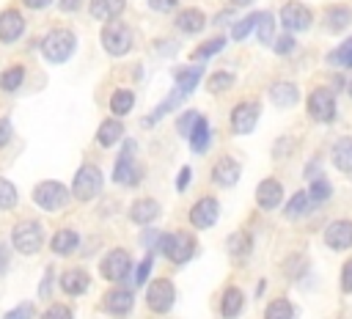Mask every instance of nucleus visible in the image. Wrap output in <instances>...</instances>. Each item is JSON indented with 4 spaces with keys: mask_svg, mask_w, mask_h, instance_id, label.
<instances>
[{
    "mask_svg": "<svg viewBox=\"0 0 352 319\" xmlns=\"http://www.w3.org/2000/svg\"><path fill=\"white\" fill-rule=\"evenodd\" d=\"M33 201H36V206H41L44 212H58V209H63V206L69 204V190H66L60 182L47 179V182H38V184L33 187Z\"/></svg>",
    "mask_w": 352,
    "mask_h": 319,
    "instance_id": "nucleus-3",
    "label": "nucleus"
},
{
    "mask_svg": "<svg viewBox=\"0 0 352 319\" xmlns=\"http://www.w3.org/2000/svg\"><path fill=\"white\" fill-rule=\"evenodd\" d=\"M121 135H124V124H121L118 118H107V121H102L99 129H96V143L107 148V146L118 143Z\"/></svg>",
    "mask_w": 352,
    "mask_h": 319,
    "instance_id": "nucleus-22",
    "label": "nucleus"
},
{
    "mask_svg": "<svg viewBox=\"0 0 352 319\" xmlns=\"http://www.w3.org/2000/svg\"><path fill=\"white\" fill-rule=\"evenodd\" d=\"M308 201H311L308 192H294V195L289 198V204H286V214H289V217H297L300 212L308 209Z\"/></svg>",
    "mask_w": 352,
    "mask_h": 319,
    "instance_id": "nucleus-40",
    "label": "nucleus"
},
{
    "mask_svg": "<svg viewBox=\"0 0 352 319\" xmlns=\"http://www.w3.org/2000/svg\"><path fill=\"white\" fill-rule=\"evenodd\" d=\"M151 264H154V256L148 253V256H146V258L138 264V272H135V280H138V283H143V280L148 278V272H151Z\"/></svg>",
    "mask_w": 352,
    "mask_h": 319,
    "instance_id": "nucleus-48",
    "label": "nucleus"
},
{
    "mask_svg": "<svg viewBox=\"0 0 352 319\" xmlns=\"http://www.w3.org/2000/svg\"><path fill=\"white\" fill-rule=\"evenodd\" d=\"M349 22H352V11H349L346 6H330V8L324 11V28L333 30V33L349 28Z\"/></svg>",
    "mask_w": 352,
    "mask_h": 319,
    "instance_id": "nucleus-23",
    "label": "nucleus"
},
{
    "mask_svg": "<svg viewBox=\"0 0 352 319\" xmlns=\"http://www.w3.org/2000/svg\"><path fill=\"white\" fill-rule=\"evenodd\" d=\"M11 242H14V248H16L19 253H25V256L36 253V250L41 248V242H44V228H41V223H36V220H22V223H16V226H14V234H11Z\"/></svg>",
    "mask_w": 352,
    "mask_h": 319,
    "instance_id": "nucleus-5",
    "label": "nucleus"
},
{
    "mask_svg": "<svg viewBox=\"0 0 352 319\" xmlns=\"http://www.w3.org/2000/svg\"><path fill=\"white\" fill-rule=\"evenodd\" d=\"M102 44H104V50L110 52V55H126L129 52V47H132V30H129V25H124V22H118V19H110L104 28H102Z\"/></svg>",
    "mask_w": 352,
    "mask_h": 319,
    "instance_id": "nucleus-6",
    "label": "nucleus"
},
{
    "mask_svg": "<svg viewBox=\"0 0 352 319\" xmlns=\"http://www.w3.org/2000/svg\"><path fill=\"white\" fill-rule=\"evenodd\" d=\"M25 33V19L16 8H6L0 14V41L3 44H14L19 36Z\"/></svg>",
    "mask_w": 352,
    "mask_h": 319,
    "instance_id": "nucleus-15",
    "label": "nucleus"
},
{
    "mask_svg": "<svg viewBox=\"0 0 352 319\" xmlns=\"http://www.w3.org/2000/svg\"><path fill=\"white\" fill-rule=\"evenodd\" d=\"M132 104H135V94L126 91V88H118V91L110 96V110H113V116H126V113L132 110Z\"/></svg>",
    "mask_w": 352,
    "mask_h": 319,
    "instance_id": "nucleus-32",
    "label": "nucleus"
},
{
    "mask_svg": "<svg viewBox=\"0 0 352 319\" xmlns=\"http://www.w3.org/2000/svg\"><path fill=\"white\" fill-rule=\"evenodd\" d=\"M135 305V294L132 289H124V286H116L104 294V308L113 314V316H126Z\"/></svg>",
    "mask_w": 352,
    "mask_h": 319,
    "instance_id": "nucleus-16",
    "label": "nucleus"
},
{
    "mask_svg": "<svg viewBox=\"0 0 352 319\" xmlns=\"http://www.w3.org/2000/svg\"><path fill=\"white\" fill-rule=\"evenodd\" d=\"M228 253L234 258H245L250 253V234L248 231H236L231 239H228Z\"/></svg>",
    "mask_w": 352,
    "mask_h": 319,
    "instance_id": "nucleus-35",
    "label": "nucleus"
},
{
    "mask_svg": "<svg viewBox=\"0 0 352 319\" xmlns=\"http://www.w3.org/2000/svg\"><path fill=\"white\" fill-rule=\"evenodd\" d=\"M33 314H36V311H33V302H19V305L11 308L3 319H33Z\"/></svg>",
    "mask_w": 352,
    "mask_h": 319,
    "instance_id": "nucleus-45",
    "label": "nucleus"
},
{
    "mask_svg": "<svg viewBox=\"0 0 352 319\" xmlns=\"http://www.w3.org/2000/svg\"><path fill=\"white\" fill-rule=\"evenodd\" d=\"M242 305H245L242 292H239L236 286H228V289L223 292V300H220V314H223L226 319H234L236 314H242Z\"/></svg>",
    "mask_w": 352,
    "mask_h": 319,
    "instance_id": "nucleus-26",
    "label": "nucleus"
},
{
    "mask_svg": "<svg viewBox=\"0 0 352 319\" xmlns=\"http://www.w3.org/2000/svg\"><path fill=\"white\" fill-rule=\"evenodd\" d=\"M231 85H234V74H231V72H214V74L209 77V82H206L209 94H220V91H228Z\"/></svg>",
    "mask_w": 352,
    "mask_h": 319,
    "instance_id": "nucleus-38",
    "label": "nucleus"
},
{
    "mask_svg": "<svg viewBox=\"0 0 352 319\" xmlns=\"http://www.w3.org/2000/svg\"><path fill=\"white\" fill-rule=\"evenodd\" d=\"M22 3H25L28 8H36V11H38V8H47L52 0H22Z\"/></svg>",
    "mask_w": 352,
    "mask_h": 319,
    "instance_id": "nucleus-55",
    "label": "nucleus"
},
{
    "mask_svg": "<svg viewBox=\"0 0 352 319\" xmlns=\"http://www.w3.org/2000/svg\"><path fill=\"white\" fill-rule=\"evenodd\" d=\"M204 25H206V16L198 8H187V11H182L176 16V28L182 33H198V30H204Z\"/></svg>",
    "mask_w": 352,
    "mask_h": 319,
    "instance_id": "nucleus-27",
    "label": "nucleus"
},
{
    "mask_svg": "<svg viewBox=\"0 0 352 319\" xmlns=\"http://www.w3.org/2000/svg\"><path fill=\"white\" fill-rule=\"evenodd\" d=\"M74 47H77V38H74V33L66 30V28L50 30V33L44 36V41H41V52H44V58H47L50 63H63V60H69L72 52H74Z\"/></svg>",
    "mask_w": 352,
    "mask_h": 319,
    "instance_id": "nucleus-1",
    "label": "nucleus"
},
{
    "mask_svg": "<svg viewBox=\"0 0 352 319\" xmlns=\"http://www.w3.org/2000/svg\"><path fill=\"white\" fill-rule=\"evenodd\" d=\"M22 80H25V66L14 63V66H8V69L0 74V88H3L6 94H14V91L22 85Z\"/></svg>",
    "mask_w": 352,
    "mask_h": 319,
    "instance_id": "nucleus-31",
    "label": "nucleus"
},
{
    "mask_svg": "<svg viewBox=\"0 0 352 319\" xmlns=\"http://www.w3.org/2000/svg\"><path fill=\"white\" fill-rule=\"evenodd\" d=\"M190 148H192L195 154H204V151L209 148V124H206L204 116L195 121V126H192V132H190Z\"/></svg>",
    "mask_w": 352,
    "mask_h": 319,
    "instance_id": "nucleus-30",
    "label": "nucleus"
},
{
    "mask_svg": "<svg viewBox=\"0 0 352 319\" xmlns=\"http://www.w3.org/2000/svg\"><path fill=\"white\" fill-rule=\"evenodd\" d=\"M82 0H60V11H77Z\"/></svg>",
    "mask_w": 352,
    "mask_h": 319,
    "instance_id": "nucleus-54",
    "label": "nucleus"
},
{
    "mask_svg": "<svg viewBox=\"0 0 352 319\" xmlns=\"http://www.w3.org/2000/svg\"><path fill=\"white\" fill-rule=\"evenodd\" d=\"M250 0H231V6H248Z\"/></svg>",
    "mask_w": 352,
    "mask_h": 319,
    "instance_id": "nucleus-56",
    "label": "nucleus"
},
{
    "mask_svg": "<svg viewBox=\"0 0 352 319\" xmlns=\"http://www.w3.org/2000/svg\"><path fill=\"white\" fill-rule=\"evenodd\" d=\"M8 140H11V121L0 118V146H6Z\"/></svg>",
    "mask_w": 352,
    "mask_h": 319,
    "instance_id": "nucleus-51",
    "label": "nucleus"
},
{
    "mask_svg": "<svg viewBox=\"0 0 352 319\" xmlns=\"http://www.w3.org/2000/svg\"><path fill=\"white\" fill-rule=\"evenodd\" d=\"M264 319H294V308H292V302H289V300L278 297V300H272V302L267 305Z\"/></svg>",
    "mask_w": 352,
    "mask_h": 319,
    "instance_id": "nucleus-33",
    "label": "nucleus"
},
{
    "mask_svg": "<svg viewBox=\"0 0 352 319\" xmlns=\"http://www.w3.org/2000/svg\"><path fill=\"white\" fill-rule=\"evenodd\" d=\"M258 16H261V14H250V16H245L242 22H236V25L231 28V38H234V41L248 38V36H250V30L258 25Z\"/></svg>",
    "mask_w": 352,
    "mask_h": 319,
    "instance_id": "nucleus-37",
    "label": "nucleus"
},
{
    "mask_svg": "<svg viewBox=\"0 0 352 319\" xmlns=\"http://www.w3.org/2000/svg\"><path fill=\"white\" fill-rule=\"evenodd\" d=\"M198 118H201V113H195V110H187V113L179 118V126H176V129H179L184 138H190V132H192V126H195V121H198Z\"/></svg>",
    "mask_w": 352,
    "mask_h": 319,
    "instance_id": "nucleus-44",
    "label": "nucleus"
},
{
    "mask_svg": "<svg viewBox=\"0 0 352 319\" xmlns=\"http://www.w3.org/2000/svg\"><path fill=\"white\" fill-rule=\"evenodd\" d=\"M239 179V162L234 157H220L212 168V182L220 187H231Z\"/></svg>",
    "mask_w": 352,
    "mask_h": 319,
    "instance_id": "nucleus-18",
    "label": "nucleus"
},
{
    "mask_svg": "<svg viewBox=\"0 0 352 319\" xmlns=\"http://www.w3.org/2000/svg\"><path fill=\"white\" fill-rule=\"evenodd\" d=\"M157 214H160V204H157L154 198H140V201H135V204L129 206V220L138 223V226L151 223Z\"/></svg>",
    "mask_w": 352,
    "mask_h": 319,
    "instance_id": "nucleus-20",
    "label": "nucleus"
},
{
    "mask_svg": "<svg viewBox=\"0 0 352 319\" xmlns=\"http://www.w3.org/2000/svg\"><path fill=\"white\" fill-rule=\"evenodd\" d=\"M187 184H190V168H182L179 170V179H176V187L179 190H187Z\"/></svg>",
    "mask_w": 352,
    "mask_h": 319,
    "instance_id": "nucleus-52",
    "label": "nucleus"
},
{
    "mask_svg": "<svg viewBox=\"0 0 352 319\" xmlns=\"http://www.w3.org/2000/svg\"><path fill=\"white\" fill-rule=\"evenodd\" d=\"M324 242L333 250H346L352 248V220H333L324 228Z\"/></svg>",
    "mask_w": 352,
    "mask_h": 319,
    "instance_id": "nucleus-14",
    "label": "nucleus"
},
{
    "mask_svg": "<svg viewBox=\"0 0 352 319\" xmlns=\"http://www.w3.org/2000/svg\"><path fill=\"white\" fill-rule=\"evenodd\" d=\"M138 165H135V143H126L124 151L118 154V162L113 168V182L118 184H138Z\"/></svg>",
    "mask_w": 352,
    "mask_h": 319,
    "instance_id": "nucleus-11",
    "label": "nucleus"
},
{
    "mask_svg": "<svg viewBox=\"0 0 352 319\" xmlns=\"http://www.w3.org/2000/svg\"><path fill=\"white\" fill-rule=\"evenodd\" d=\"M270 99L278 104V107H292L297 99H300V91L294 82H275L270 88Z\"/></svg>",
    "mask_w": 352,
    "mask_h": 319,
    "instance_id": "nucleus-25",
    "label": "nucleus"
},
{
    "mask_svg": "<svg viewBox=\"0 0 352 319\" xmlns=\"http://www.w3.org/2000/svg\"><path fill=\"white\" fill-rule=\"evenodd\" d=\"M124 6H126L124 0H91V16L110 22L124 11Z\"/></svg>",
    "mask_w": 352,
    "mask_h": 319,
    "instance_id": "nucleus-28",
    "label": "nucleus"
},
{
    "mask_svg": "<svg viewBox=\"0 0 352 319\" xmlns=\"http://www.w3.org/2000/svg\"><path fill=\"white\" fill-rule=\"evenodd\" d=\"M41 319H72V308L55 302V305H50V308L41 314Z\"/></svg>",
    "mask_w": 352,
    "mask_h": 319,
    "instance_id": "nucleus-46",
    "label": "nucleus"
},
{
    "mask_svg": "<svg viewBox=\"0 0 352 319\" xmlns=\"http://www.w3.org/2000/svg\"><path fill=\"white\" fill-rule=\"evenodd\" d=\"M182 96H184L182 91H173V94H170V96H168V99H165V102H162L160 107H154V110H151V116H148V118H146L143 124H146V126H151V124H157V121H160V118H162V116H165L168 110H173V107H176V104L182 102Z\"/></svg>",
    "mask_w": 352,
    "mask_h": 319,
    "instance_id": "nucleus-36",
    "label": "nucleus"
},
{
    "mask_svg": "<svg viewBox=\"0 0 352 319\" xmlns=\"http://www.w3.org/2000/svg\"><path fill=\"white\" fill-rule=\"evenodd\" d=\"M8 258H11V253H8V248L0 242V275L6 272V267H8Z\"/></svg>",
    "mask_w": 352,
    "mask_h": 319,
    "instance_id": "nucleus-53",
    "label": "nucleus"
},
{
    "mask_svg": "<svg viewBox=\"0 0 352 319\" xmlns=\"http://www.w3.org/2000/svg\"><path fill=\"white\" fill-rule=\"evenodd\" d=\"M349 96H352V82H349Z\"/></svg>",
    "mask_w": 352,
    "mask_h": 319,
    "instance_id": "nucleus-57",
    "label": "nucleus"
},
{
    "mask_svg": "<svg viewBox=\"0 0 352 319\" xmlns=\"http://www.w3.org/2000/svg\"><path fill=\"white\" fill-rule=\"evenodd\" d=\"M272 28H275V25H272V14L264 11V14L258 16V38H261V44H270V41H272Z\"/></svg>",
    "mask_w": 352,
    "mask_h": 319,
    "instance_id": "nucleus-43",
    "label": "nucleus"
},
{
    "mask_svg": "<svg viewBox=\"0 0 352 319\" xmlns=\"http://www.w3.org/2000/svg\"><path fill=\"white\" fill-rule=\"evenodd\" d=\"M258 124V102H242L231 110V129L236 135H248L253 132Z\"/></svg>",
    "mask_w": 352,
    "mask_h": 319,
    "instance_id": "nucleus-12",
    "label": "nucleus"
},
{
    "mask_svg": "<svg viewBox=\"0 0 352 319\" xmlns=\"http://www.w3.org/2000/svg\"><path fill=\"white\" fill-rule=\"evenodd\" d=\"M341 289L344 292H352V258L344 264V270H341Z\"/></svg>",
    "mask_w": 352,
    "mask_h": 319,
    "instance_id": "nucleus-49",
    "label": "nucleus"
},
{
    "mask_svg": "<svg viewBox=\"0 0 352 319\" xmlns=\"http://www.w3.org/2000/svg\"><path fill=\"white\" fill-rule=\"evenodd\" d=\"M308 113L314 121H333L336 118V96L330 88H316L308 96Z\"/></svg>",
    "mask_w": 352,
    "mask_h": 319,
    "instance_id": "nucleus-8",
    "label": "nucleus"
},
{
    "mask_svg": "<svg viewBox=\"0 0 352 319\" xmlns=\"http://www.w3.org/2000/svg\"><path fill=\"white\" fill-rule=\"evenodd\" d=\"M275 52H278V55H292V52H294V38H292L289 33H283V36L275 41Z\"/></svg>",
    "mask_w": 352,
    "mask_h": 319,
    "instance_id": "nucleus-47",
    "label": "nucleus"
},
{
    "mask_svg": "<svg viewBox=\"0 0 352 319\" xmlns=\"http://www.w3.org/2000/svg\"><path fill=\"white\" fill-rule=\"evenodd\" d=\"M157 248H160V250H162V256H165V258H170L173 264H184V261H190V258H192V253H195V242H192V236H190V234H184V231L162 234Z\"/></svg>",
    "mask_w": 352,
    "mask_h": 319,
    "instance_id": "nucleus-2",
    "label": "nucleus"
},
{
    "mask_svg": "<svg viewBox=\"0 0 352 319\" xmlns=\"http://www.w3.org/2000/svg\"><path fill=\"white\" fill-rule=\"evenodd\" d=\"M176 3H179V0H148V8H154V11L165 14V11H173V8H176Z\"/></svg>",
    "mask_w": 352,
    "mask_h": 319,
    "instance_id": "nucleus-50",
    "label": "nucleus"
},
{
    "mask_svg": "<svg viewBox=\"0 0 352 319\" xmlns=\"http://www.w3.org/2000/svg\"><path fill=\"white\" fill-rule=\"evenodd\" d=\"M102 184H104L102 170H99L96 165H82V168L74 173L72 192H74L77 201H91V198H96V195L102 192Z\"/></svg>",
    "mask_w": 352,
    "mask_h": 319,
    "instance_id": "nucleus-4",
    "label": "nucleus"
},
{
    "mask_svg": "<svg viewBox=\"0 0 352 319\" xmlns=\"http://www.w3.org/2000/svg\"><path fill=\"white\" fill-rule=\"evenodd\" d=\"M16 206V187L0 176V212L3 209H14Z\"/></svg>",
    "mask_w": 352,
    "mask_h": 319,
    "instance_id": "nucleus-39",
    "label": "nucleus"
},
{
    "mask_svg": "<svg viewBox=\"0 0 352 319\" xmlns=\"http://www.w3.org/2000/svg\"><path fill=\"white\" fill-rule=\"evenodd\" d=\"M280 22H283V28H286L289 33H300V30H308V28H311L314 16H311V11H308L302 3L292 0V3H286V6L280 8Z\"/></svg>",
    "mask_w": 352,
    "mask_h": 319,
    "instance_id": "nucleus-10",
    "label": "nucleus"
},
{
    "mask_svg": "<svg viewBox=\"0 0 352 319\" xmlns=\"http://www.w3.org/2000/svg\"><path fill=\"white\" fill-rule=\"evenodd\" d=\"M308 195H311V201H324V198H330V182H324L322 176H316L314 182H311V190H308Z\"/></svg>",
    "mask_w": 352,
    "mask_h": 319,
    "instance_id": "nucleus-41",
    "label": "nucleus"
},
{
    "mask_svg": "<svg viewBox=\"0 0 352 319\" xmlns=\"http://www.w3.org/2000/svg\"><path fill=\"white\" fill-rule=\"evenodd\" d=\"M102 278H107V280H113V283H118V280H124L126 275H129V270H132V261H129V253L126 250H121V248H116V250H110L104 258H102Z\"/></svg>",
    "mask_w": 352,
    "mask_h": 319,
    "instance_id": "nucleus-9",
    "label": "nucleus"
},
{
    "mask_svg": "<svg viewBox=\"0 0 352 319\" xmlns=\"http://www.w3.org/2000/svg\"><path fill=\"white\" fill-rule=\"evenodd\" d=\"M201 74H204V69H201V66H179V69H173V80L179 82V91H182L184 96L198 85Z\"/></svg>",
    "mask_w": 352,
    "mask_h": 319,
    "instance_id": "nucleus-24",
    "label": "nucleus"
},
{
    "mask_svg": "<svg viewBox=\"0 0 352 319\" xmlns=\"http://www.w3.org/2000/svg\"><path fill=\"white\" fill-rule=\"evenodd\" d=\"M283 198V190L278 184V179H264L258 187H256V201L261 209H275Z\"/></svg>",
    "mask_w": 352,
    "mask_h": 319,
    "instance_id": "nucleus-19",
    "label": "nucleus"
},
{
    "mask_svg": "<svg viewBox=\"0 0 352 319\" xmlns=\"http://www.w3.org/2000/svg\"><path fill=\"white\" fill-rule=\"evenodd\" d=\"M333 165L344 173H352V138H341L333 146Z\"/></svg>",
    "mask_w": 352,
    "mask_h": 319,
    "instance_id": "nucleus-29",
    "label": "nucleus"
},
{
    "mask_svg": "<svg viewBox=\"0 0 352 319\" xmlns=\"http://www.w3.org/2000/svg\"><path fill=\"white\" fill-rule=\"evenodd\" d=\"M173 297H176V292H173V283L168 278H157V280L148 283L146 302H148V308L154 314H168L170 305H173Z\"/></svg>",
    "mask_w": 352,
    "mask_h": 319,
    "instance_id": "nucleus-7",
    "label": "nucleus"
},
{
    "mask_svg": "<svg viewBox=\"0 0 352 319\" xmlns=\"http://www.w3.org/2000/svg\"><path fill=\"white\" fill-rule=\"evenodd\" d=\"M77 245H80V236H77V231H72V228H60V231H55L52 239H50V248H52V253H58V256L74 253Z\"/></svg>",
    "mask_w": 352,
    "mask_h": 319,
    "instance_id": "nucleus-21",
    "label": "nucleus"
},
{
    "mask_svg": "<svg viewBox=\"0 0 352 319\" xmlns=\"http://www.w3.org/2000/svg\"><path fill=\"white\" fill-rule=\"evenodd\" d=\"M226 47V38L223 36H214V38H209V41H204V44H198L195 50H192V60H206V58H212L214 52H220Z\"/></svg>",
    "mask_w": 352,
    "mask_h": 319,
    "instance_id": "nucleus-34",
    "label": "nucleus"
},
{
    "mask_svg": "<svg viewBox=\"0 0 352 319\" xmlns=\"http://www.w3.org/2000/svg\"><path fill=\"white\" fill-rule=\"evenodd\" d=\"M330 60H333V63H341V66H346V69H352V38H346V41L333 52Z\"/></svg>",
    "mask_w": 352,
    "mask_h": 319,
    "instance_id": "nucleus-42",
    "label": "nucleus"
},
{
    "mask_svg": "<svg viewBox=\"0 0 352 319\" xmlns=\"http://www.w3.org/2000/svg\"><path fill=\"white\" fill-rule=\"evenodd\" d=\"M88 286H91V278H88V272H85V270H80V267L63 270V275H60V289H63L66 294L80 297V294H85V292H88Z\"/></svg>",
    "mask_w": 352,
    "mask_h": 319,
    "instance_id": "nucleus-17",
    "label": "nucleus"
},
{
    "mask_svg": "<svg viewBox=\"0 0 352 319\" xmlns=\"http://www.w3.org/2000/svg\"><path fill=\"white\" fill-rule=\"evenodd\" d=\"M217 212H220L217 201H214L212 195H206V198H201L198 204H192V209H190V223H192L195 228H212L214 220H217Z\"/></svg>",
    "mask_w": 352,
    "mask_h": 319,
    "instance_id": "nucleus-13",
    "label": "nucleus"
}]
</instances>
